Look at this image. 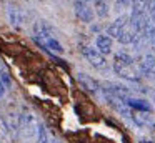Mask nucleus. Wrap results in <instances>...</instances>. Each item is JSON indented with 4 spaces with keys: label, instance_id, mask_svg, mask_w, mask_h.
<instances>
[{
    "label": "nucleus",
    "instance_id": "nucleus-1",
    "mask_svg": "<svg viewBox=\"0 0 155 143\" xmlns=\"http://www.w3.org/2000/svg\"><path fill=\"white\" fill-rule=\"evenodd\" d=\"M107 35L112 38L118 40L124 45H130V43H137L143 37L138 33V30L135 28V25L132 23L130 15H120L118 18H115L114 22L108 25Z\"/></svg>",
    "mask_w": 155,
    "mask_h": 143
},
{
    "label": "nucleus",
    "instance_id": "nucleus-2",
    "mask_svg": "<svg viewBox=\"0 0 155 143\" xmlns=\"http://www.w3.org/2000/svg\"><path fill=\"white\" fill-rule=\"evenodd\" d=\"M114 70L120 78L130 80V82H138L142 75L140 70L135 67L134 57H130L125 52H120L114 57Z\"/></svg>",
    "mask_w": 155,
    "mask_h": 143
},
{
    "label": "nucleus",
    "instance_id": "nucleus-3",
    "mask_svg": "<svg viewBox=\"0 0 155 143\" xmlns=\"http://www.w3.org/2000/svg\"><path fill=\"white\" fill-rule=\"evenodd\" d=\"M42 123L38 122L37 115L32 110L24 108V112L20 113V133L25 140H32L38 135Z\"/></svg>",
    "mask_w": 155,
    "mask_h": 143
},
{
    "label": "nucleus",
    "instance_id": "nucleus-4",
    "mask_svg": "<svg viewBox=\"0 0 155 143\" xmlns=\"http://www.w3.org/2000/svg\"><path fill=\"white\" fill-rule=\"evenodd\" d=\"M82 55L87 58V62L90 65H94L95 68H105L107 67V60H105L104 53H100L94 47H84L82 48Z\"/></svg>",
    "mask_w": 155,
    "mask_h": 143
},
{
    "label": "nucleus",
    "instance_id": "nucleus-5",
    "mask_svg": "<svg viewBox=\"0 0 155 143\" xmlns=\"http://www.w3.org/2000/svg\"><path fill=\"white\" fill-rule=\"evenodd\" d=\"M74 8H75L77 17L82 20V22L90 23L92 20H94L95 12H94V8L90 7L88 2H84V0H74Z\"/></svg>",
    "mask_w": 155,
    "mask_h": 143
},
{
    "label": "nucleus",
    "instance_id": "nucleus-6",
    "mask_svg": "<svg viewBox=\"0 0 155 143\" xmlns=\"http://www.w3.org/2000/svg\"><path fill=\"white\" fill-rule=\"evenodd\" d=\"M138 70L145 76H155V55L147 53L142 57V60L138 62Z\"/></svg>",
    "mask_w": 155,
    "mask_h": 143
},
{
    "label": "nucleus",
    "instance_id": "nucleus-7",
    "mask_svg": "<svg viewBox=\"0 0 155 143\" xmlns=\"http://www.w3.org/2000/svg\"><path fill=\"white\" fill-rule=\"evenodd\" d=\"M112 45H114V40H112V37H108L107 33H102V35H98L97 38H95V48L100 53H104V55H107V53L112 52Z\"/></svg>",
    "mask_w": 155,
    "mask_h": 143
},
{
    "label": "nucleus",
    "instance_id": "nucleus-8",
    "mask_svg": "<svg viewBox=\"0 0 155 143\" xmlns=\"http://www.w3.org/2000/svg\"><path fill=\"white\" fill-rule=\"evenodd\" d=\"M4 120L7 123V128L10 132V135L17 136L20 133V115H17V113H8Z\"/></svg>",
    "mask_w": 155,
    "mask_h": 143
},
{
    "label": "nucleus",
    "instance_id": "nucleus-9",
    "mask_svg": "<svg viewBox=\"0 0 155 143\" xmlns=\"http://www.w3.org/2000/svg\"><path fill=\"white\" fill-rule=\"evenodd\" d=\"M78 82H80V85L84 86L85 90H88V92H98L100 90V85H98V82L95 78H92L90 75H87V73H78Z\"/></svg>",
    "mask_w": 155,
    "mask_h": 143
},
{
    "label": "nucleus",
    "instance_id": "nucleus-10",
    "mask_svg": "<svg viewBox=\"0 0 155 143\" xmlns=\"http://www.w3.org/2000/svg\"><path fill=\"white\" fill-rule=\"evenodd\" d=\"M127 105L130 106V110H135V112L150 113V110H152L150 103H148L147 100H143V98H134V96H130V98L127 100Z\"/></svg>",
    "mask_w": 155,
    "mask_h": 143
},
{
    "label": "nucleus",
    "instance_id": "nucleus-11",
    "mask_svg": "<svg viewBox=\"0 0 155 143\" xmlns=\"http://www.w3.org/2000/svg\"><path fill=\"white\" fill-rule=\"evenodd\" d=\"M7 13H8V20H10V23H15V25H18V23L24 20V13H22V10L18 8V7L8 5Z\"/></svg>",
    "mask_w": 155,
    "mask_h": 143
},
{
    "label": "nucleus",
    "instance_id": "nucleus-12",
    "mask_svg": "<svg viewBox=\"0 0 155 143\" xmlns=\"http://www.w3.org/2000/svg\"><path fill=\"white\" fill-rule=\"evenodd\" d=\"M132 118H134V122L137 123L138 126H147L152 123V116H150V113H147V112H135L134 115H132Z\"/></svg>",
    "mask_w": 155,
    "mask_h": 143
},
{
    "label": "nucleus",
    "instance_id": "nucleus-13",
    "mask_svg": "<svg viewBox=\"0 0 155 143\" xmlns=\"http://www.w3.org/2000/svg\"><path fill=\"white\" fill-rule=\"evenodd\" d=\"M94 12L98 17H107L108 15V0H94Z\"/></svg>",
    "mask_w": 155,
    "mask_h": 143
},
{
    "label": "nucleus",
    "instance_id": "nucleus-14",
    "mask_svg": "<svg viewBox=\"0 0 155 143\" xmlns=\"http://www.w3.org/2000/svg\"><path fill=\"white\" fill-rule=\"evenodd\" d=\"M37 140H38V143H52V140L48 138V132H47V128H45V125H40Z\"/></svg>",
    "mask_w": 155,
    "mask_h": 143
},
{
    "label": "nucleus",
    "instance_id": "nucleus-15",
    "mask_svg": "<svg viewBox=\"0 0 155 143\" xmlns=\"http://www.w3.org/2000/svg\"><path fill=\"white\" fill-rule=\"evenodd\" d=\"M132 2H134V0H115V8L124 10V8H127V7H132Z\"/></svg>",
    "mask_w": 155,
    "mask_h": 143
},
{
    "label": "nucleus",
    "instance_id": "nucleus-16",
    "mask_svg": "<svg viewBox=\"0 0 155 143\" xmlns=\"http://www.w3.org/2000/svg\"><path fill=\"white\" fill-rule=\"evenodd\" d=\"M0 80L5 83V86H10L12 82H10V76H8V73L5 72V70H2V73H0Z\"/></svg>",
    "mask_w": 155,
    "mask_h": 143
},
{
    "label": "nucleus",
    "instance_id": "nucleus-17",
    "mask_svg": "<svg viewBox=\"0 0 155 143\" xmlns=\"http://www.w3.org/2000/svg\"><path fill=\"white\" fill-rule=\"evenodd\" d=\"M5 90H7V86H5V83L2 82V80H0V98H2V96L5 95Z\"/></svg>",
    "mask_w": 155,
    "mask_h": 143
},
{
    "label": "nucleus",
    "instance_id": "nucleus-18",
    "mask_svg": "<svg viewBox=\"0 0 155 143\" xmlns=\"http://www.w3.org/2000/svg\"><path fill=\"white\" fill-rule=\"evenodd\" d=\"M145 143H153V141H145Z\"/></svg>",
    "mask_w": 155,
    "mask_h": 143
},
{
    "label": "nucleus",
    "instance_id": "nucleus-19",
    "mask_svg": "<svg viewBox=\"0 0 155 143\" xmlns=\"http://www.w3.org/2000/svg\"><path fill=\"white\" fill-rule=\"evenodd\" d=\"M153 103H155V95H153Z\"/></svg>",
    "mask_w": 155,
    "mask_h": 143
},
{
    "label": "nucleus",
    "instance_id": "nucleus-20",
    "mask_svg": "<svg viewBox=\"0 0 155 143\" xmlns=\"http://www.w3.org/2000/svg\"><path fill=\"white\" fill-rule=\"evenodd\" d=\"M0 143H5V141H0Z\"/></svg>",
    "mask_w": 155,
    "mask_h": 143
}]
</instances>
